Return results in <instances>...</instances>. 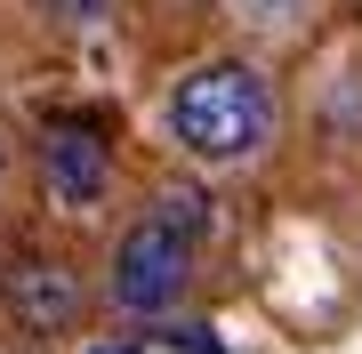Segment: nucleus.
Here are the masks:
<instances>
[{"instance_id":"4","label":"nucleus","mask_w":362,"mask_h":354,"mask_svg":"<svg viewBox=\"0 0 362 354\" xmlns=\"http://www.w3.org/2000/svg\"><path fill=\"white\" fill-rule=\"evenodd\" d=\"M0 298H8V314L16 330H73L81 322V306H89V290H81V274L65 258H25V266H8V282H0Z\"/></svg>"},{"instance_id":"3","label":"nucleus","mask_w":362,"mask_h":354,"mask_svg":"<svg viewBox=\"0 0 362 354\" xmlns=\"http://www.w3.org/2000/svg\"><path fill=\"white\" fill-rule=\"evenodd\" d=\"M40 185H49L57 210H97L105 185H113V145L89 121H49L40 129Z\"/></svg>"},{"instance_id":"2","label":"nucleus","mask_w":362,"mask_h":354,"mask_svg":"<svg viewBox=\"0 0 362 354\" xmlns=\"http://www.w3.org/2000/svg\"><path fill=\"white\" fill-rule=\"evenodd\" d=\"M194 242L202 234H185L169 210H153V218H137L129 234H121V249H113V306L121 314H169V306L185 298V282H194Z\"/></svg>"},{"instance_id":"7","label":"nucleus","mask_w":362,"mask_h":354,"mask_svg":"<svg viewBox=\"0 0 362 354\" xmlns=\"http://www.w3.org/2000/svg\"><path fill=\"white\" fill-rule=\"evenodd\" d=\"M97 354H129V346H97Z\"/></svg>"},{"instance_id":"6","label":"nucleus","mask_w":362,"mask_h":354,"mask_svg":"<svg viewBox=\"0 0 362 354\" xmlns=\"http://www.w3.org/2000/svg\"><path fill=\"white\" fill-rule=\"evenodd\" d=\"M65 25H97V16H113V0H49Z\"/></svg>"},{"instance_id":"5","label":"nucleus","mask_w":362,"mask_h":354,"mask_svg":"<svg viewBox=\"0 0 362 354\" xmlns=\"http://www.w3.org/2000/svg\"><path fill=\"white\" fill-rule=\"evenodd\" d=\"M226 16L233 25H258V33H290V25L314 16V0H226Z\"/></svg>"},{"instance_id":"1","label":"nucleus","mask_w":362,"mask_h":354,"mask_svg":"<svg viewBox=\"0 0 362 354\" xmlns=\"http://www.w3.org/2000/svg\"><path fill=\"white\" fill-rule=\"evenodd\" d=\"M169 137L194 161L226 170V161L266 153L274 137V81L250 65V57H209L169 89Z\"/></svg>"}]
</instances>
